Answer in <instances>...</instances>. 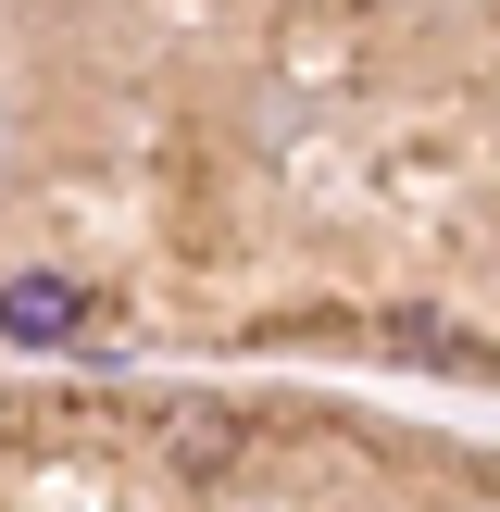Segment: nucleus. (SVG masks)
Instances as JSON below:
<instances>
[{"label":"nucleus","instance_id":"1","mask_svg":"<svg viewBox=\"0 0 500 512\" xmlns=\"http://www.w3.org/2000/svg\"><path fill=\"white\" fill-rule=\"evenodd\" d=\"M0 338H25V350L88 338V288L75 275H0Z\"/></svg>","mask_w":500,"mask_h":512},{"label":"nucleus","instance_id":"2","mask_svg":"<svg viewBox=\"0 0 500 512\" xmlns=\"http://www.w3.org/2000/svg\"><path fill=\"white\" fill-rule=\"evenodd\" d=\"M163 438L188 450V475H213V450H225V413H200V400H175V413H163Z\"/></svg>","mask_w":500,"mask_h":512}]
</instances>
